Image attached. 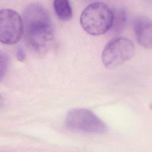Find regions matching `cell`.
Wrapping results in <instances>:
<instances>
[{
	"instance_id": "ba28073f",
	"label": "cell",
	"mask_w": 152,
	"mask_h": 152,
	"mask_svg": "<svg viewBox=\"0 0 152 152\" xmlns=\"http://www.w3.org/2000/svg\"><path fill=\"white\" fill-rule=\"evenodd\" d=\"M1 77L2 79L8 65V58L5 54H4L2 52L1 53Z\"/></svg>"
},
{
	"instance_id": "52a82bcc",
	"label": "cell",
	"mask_w": 152,
	"mask_h": 152,
	"mask_svg": "<svg viewBox=\"0 0 152 152\" xmlns=\"http://www.w3.org/2000/svg\"><path fill=\"white\" fill-rule=\"evenodd\" d=\"M53 7L58 17L64 21L71 18L72 10L69 1L66 0H56L53 2Z\"/></svg>"
},
{
	"instance_id": "5b68a950",
	"label": "cell",
	"mask_w": 152,
	"mask_h": 152,
	"mask_svg": "<svg viewBox=\"0 0 152 152\" xmlns=\"http://www.w3.org/2000/svg\"><path fill=\"white\" fill-rule=\"evenodd\" d=\"M24 32L23 21L21 16L9 8L0 11V40L3 43L12 45L17 43Z\"/></svg>"
},
{
	"instance_id": "6da1fadb",
	"label": "cell",
	"mask_w": 152,
	"mask_h": 152,
	"mask_svg": "<svg viewBox=\"0 0 152 152\" xmlns=\"http://www.w3.org/2000/svg\"><path fill=\"white\" fill-rule=\"evenodd\" d=\"M23 21L27 45L37 52L46 50L54 38L53 25L46 9L36 3L28 5L23 11Z\"/></svg>"
},
{
	"instance_id": "3957f363",
	"label": "cell",
	"mask_w": 152,
	"mask_h": 152,
	"mask_svg": "<svg viewBox=\"0 0 152 152\" xmlns=\"http://www.w3.org/2000/svg\"><path fill=\"white\" fill-rule=\"evenodd\" d=\"M65 125L72 130L90 134H103L107 131L106 124L92 111L83 108L70 110L65 118Z\"/></svg>"
},
{
	"instance_id": "7a4b0ae2",
	"label": "cell",
	"mask_w": 152,
	"mask_h": 152,
	"mask_svg": "<svg viewBox=\"0 0 152 152\" xmlns=\"http://www.w3.org/2000/svg\"><path fill=\"white\" fill-rule=\"evenodd\" d=\"M113 20V11L102 2H94L87 6L80 19L83 28L93 36H99L107 32L112 27Z\"/></svg>"
},
{
	"instance_id": "9c48e42d",
	"label": "cell",
	"mask_w": 152,
	"mask_h": 152,
	"mask_svg": "<svg viewBox=\"0 0 152 152\" xmlns=\"http://www.w3.org/2000/svg\"><path fill=\"white\" fill-rule=\"evenodd\" d=\"M17 58L18 60L22 61L24 59V58H25V54L23 52V50L20 49H18V50L17 51Z\"/></svg>"
},
{
	"instance_id": "8992f818",
	"label": "cell",
	"mask_w": 152,
	"mask_h": 152,
	"mask_svg": "<svg viewBox=\"0 0 152 152\" xmlns=\"http://www.w3.org/2000/svg\"><path fill=\"white\" fill-rule=\"evenodd\" d=\"M151 21L145 16H140L135 19L134 24V31L138 43L150 49L152 45Z\"/></svg>"
},
{
	"instance_id": "277c9868",
	"label": "cell",
	"mask_w": 152,
	"mask_h": 152,
	"mask_svg": "<svg viewBox=\"0 0 152 152\" xmlns=\"http://www.w3.org/2000/svg\"><path fill=\"white\" fill-rule=\"evenodd\" d=\"M134 52L135 46L130 39L117 37L105 46L102 53V61L106 68L112 69L129 61Z\"/></svg>"
}]
</instances>
